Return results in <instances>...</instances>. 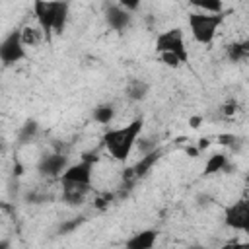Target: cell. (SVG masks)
Segmentation results:
<instances>
[{
    "instance_id": "16",
    "label": "cell",
    "mask_w": 249,
    "mask_h": 249,
    "mask_svg": "<svg viewBox=\"0 0 249 249\" xmlns=\"http://www.w3.org/2000/svg\"><path fill=\"white\" fill-rule=\"evenodd\" d=\"M228 165V158L224 154H214L208 158L206 165H204V175H212V173H218L222 169H226Z\"/></svg>"
},
{
    "instance_id": "5",
    "label": "cell",
    "mask_w": 249,
    "mask_h": 249,
    "mask_svg": "<svg viewBox=\"0 0 249 249\" xmlns=\"http://www.w3.org/2000/svg\"><path fill=\"white\" fill-rule=\"evenodd\" d=\"M25 56V45L21 41V31H12L0 43V60L4 64H16Z\"/></svg>"
},
{
    "instance_id": "4",
    "label": "cell",
    "mask_w": 249,
    "mask_h": 249,
    "mask_svg": "<svg viewBox=\"0 0 249 249\" xmlns=\"http://www.w3.org/2000/svg\"><path fill=\"white\" fill-rule=\"evenodd\" d=\"M156 51L158 53H173L181 58V62L187 60V49L183 43V31L179 27L167 29L156 37Z\"/></svg>"
},
{
    "instance_id": "29",
    "label": "cell",
    "mask_w": 249,
    "mask_h": 249,
    "mask_svg": "<svg viewBox=\"0 0 249 249\" xmlns=\"http://www.w3.org/2000/svg\"><path fill=\"white\" fill-rule=\"evenodd\" d=\"M0 152H2V144H0Z\"/></svg>"
},
{
    "instance_id": "23",
    "label": "cell",
    "mask_w": 249,
    "mask_h": 249,
    "mask_svg": "<svg viewBox=\"0 0 249 249\" xmlns=\"http://www.w3.org/2000/svg\"><path fill=\"white\" fill-rule=\"evenodd\" d=\"M113 200V195H103V196H97L95 198V206L97 208H105V206H109V202Z\"/></svg>"
},
{
    "instance_id": "13",
    "label": "cell",
    "mask_w": 249,
    "mask_h": 249,
    "mask_svg": "<svg viewBox=\"0 0 249 249\" xmlns=\"http://www.w3.org/2000/svg\"><path fill=\"white\" fill-rule=\"evenodd\" d=\"M150 91V86L144 82V80H138V78H132L128 80L126 84V95L132 99V101H142Z\"/></svg>"
},
{
    "instance_id": "8",
    "label": "cell",
    "mask_w": 249,
    "mask_h": 249,
    "mask_svg": "<svg viewBox=\"0 0 249 249\" xmlns=\"http://www.w3.org/2000/svg\"><path fill=\"white\" fill-rule=\"evenodd\" d=\"M68 165V160L66 156L62 154H49V156H43L41 161H39V171L41 175H47V177H56L60 175Z\"/></svg>"
},
{
    "instance_id": "26",
    "label": "cell",
    "mask_w": 249,
    "mask_h": 249,
    "mask_svg": "<svg viewBox=\"0 0 249 249\" xmlns=\"http://www.w3.org/2000/svg\"><path fill=\"white\" fill-rule=\"evenodd\" d=\"M189 123H191V126H193V128H196V126H198V124L202 123V119H200V117H193V119H191Z\"/></svg>"
},
{
    "instance_id": "10",
    "label": "cell",
    "mask_w": 249,
    "mask_h": 249,
    "mask_svg": "<svg viewBox=\"0 0 249 249\" xmlns=\"http://www.w3.org/2000/svg\"><path fill=\"white\" fill-rule=\"evenodd\" d=\"M161 158V148H154V150H150V152H146L136 163H134V167H132V173H134V177H142V175H146L156 163H158V160Z\"/></svg>"
},
{
    "instance_id": "19",
    "label": "cell",
    "mask_w": 249,
    "mask_h": 249,
    "mask_svg": "<svg viewBox=\"0 0 249 249\" xmlns=\"http://www.w3.org/2000/svg\"><path fill=\"white\" fill-rule=\"evenodd\" d=\"M21 41H23V45H35L37 41H39V35H37V29H33V27H25L23 31H21Z\"/></svg>"
},
{
    "instance_id": "6",
    "label": "cell",
    "mask_w": 249,
    "mask_h": 249,
    "mask_svg": "<svg viewBox=\"0 0 249 249\" xmlns=\"http://www.w3.org/2000/svg\"><path fill=\"white\" fill-rule=\"evenodd\" d=\"M226 224L233 230H241V231H249V202L245 198L230 204L224 212Z\"/></svg>"
},
{
    "instance_id": "9",
    "label": "cell",
    "mask_w": 249,
    "mask_h": 249,
    "mask_svg": "<svg viewBox=\"0 0 249 249\" xmlns=\"http://www.w3.org/2000/svg\"><path fill=\"white\" fill-rule=\"evenodd\" d=\"M105 19L109 23L111 29L115 31H124L128 25H130V12L124 10L123 6L119 4H111L107 10H105Z\"/></svg>"
},
{
    "instance_id": "7",
    "label": "cell",
    "mask_w": 249,
    "mask_h": 249,
    "mask_svg": "<svg viewBox=\"0 0 249 249\" xmlns=\"http://www.w3.org/2000/svg\"><path fill=\"white\" fill-rule=\"evenodd\" d=\"M91 169L93 163L88 160H82L74 165H66V169L60 173L62 183H76V185H89L91 183Z\"/></svg>"
},
{
    "instance_id": "11",
    "label": "cell",
    "mask_w": 249,
    "mask_h": 249,
    "mask_svg": "<svg viewBox=\"0 0 249 249\" xmlns=\"http://www.w3.org/2000/svg\"><path fill=\"white\" fill-rule=\"evenodd\" d=\"M156 237H158L156 230H144L140 233H134L124 245L128 249H152L154 243H156Z\"/></svg>"
},
{
    "instance_id": "28",
    "label": "cell",
    "mask_w": 249,
    "mask_h": 249,
    "mask_svg": "<svg viewBox=\"0 0 249 249\" xmlns=\"http://www.w3.org/2000/svg\"><path fill=\"white\" fill-rule=\"evenodd\" d=\"M206 146H208V140H206V138H202V140L198 142V148L202 150V148H206Z\"/></svg>"
},
{
    "instance_id": "22",
    "label": "cell",
    "mask_w": 249,
    "mask_h": 249,
    "mask_svg": "<svg viewBox=\"0 0 249 249\" xmlns=\"http://www.w3.org/2000/svg\"><path fill=\"white\" fill-rule=\"evenodd\" d=\"M119 6H123L128 12H132V10H136L140 6V0H119Z\"/></svg>"
},
{
    "instance_id": "20",
    "label": "cell",
    "mask_w": 249,
    "mask_h": 249,
    "mask_svg": "<svg viewBox=\"0 0 249 249\" xmlns=\"http://www.w3.org/2000/svg\"><path fill=\"white\" fill-rule=\"evenodd\" d=\"M160 58H161L163 64L173 66V68H177V66L181 64V58H179L177 54H173V53H160Z\"/></svg>"
},
{
    "instance_id": "15",
    "label": "cell",
    "mask_w": 249,
    "mask_h": 249,
    "mask_svg": "<svg viewBox=\"0 0 249 249\" xmlns=\"http://www.w3.org/2000/svg\"><path fill=\"white\" fill-rule=\"evenodd\" d=\"M113 117H115V107L111 103H101L93 109V119L101 124H109L113 121Z\"/></svg>"
},
{
    "instance_id": "14",
    "label": "cell",
    "mask_w": 249,
    "mask_h": 249,
    "mask_svg": "<svg viewBox=\"0 0 249 249\" xmlns=\"http://www.w3.org/2000/svg\"><path fill=\"white\" fill-rule=\"evenodd\" d=\"M247 54H249V43L247 41L228 45V58L231 62H241V60L247 58Z\"/></svg>"
},
{
    "instance_id": "17",
    "label": "cell",
    "mask_w": 249,
    "mask_h": 249,
    "mask_svg": "<svg viewBox=\"0 0 249 249\" xmlns=\"http://www.w3.org/2000/svg\"><path fill=\"white\" fill-rule=\"evenodd\" d=\"M37 130H39L37 123H35V121H27V123H25L23 126H21V130H19V136H18L19 144H27V142H29L31 138H35Z\"/></svg>"
},
{
    "instance_id": "1",
    "label": "cell",
    "mask_w": 249,
    "mask_h": 249,
    "mask_svg": "<svg viewBox=\"0 0 249 249\" xmlns=\"http://www.w3.org/2000/svg\"><path fill=\"white\" fill-rule=\"evenodd\" d=\"M142 126H144V119L138 117V119H134L132 123H128L121 128L107 130L103 134V144H105L107 152L115 160L124 161L130 156V152H132V148H134V144H136V140L142 132Z\"/></svg>"
},
{
    "instance_id": "21",
    "label": "cell",
    "mask_w": 249,
    "mask_h": 249,
    "mask_svg": "<svg viewBox=\"0 0 249 249\" xmlns=\"http://www.w3.org/2000/svg\"><path fill=\"white\" fill-rule=\"evenodd\" d=\"M82 222H84V218H82V216H78V218H74V220H70V222H64V224L60 226V233H70V231H72V230H76Z\"/></svg>"
},
{
    "instance_id": "18",
    "label": "cell",
    "mask_w": 249,
    "mask_h": 249,
    "mask_svg": "<svg viewBox=\"0 0 249 249\" xmlns=\"http://www.w3.org/2000/svg\"><path fill=\"white\" fill-rule=\"evenodd\" d=\"M193 6L210 12V14H220L222 12V0H189Z\"/></svg>"
},
{
    "instance_id": "25",
    "label": "cell",
    "mask_w": 249,
    "mask_h": 249,
    "mask_svg": "<svg viewBox=\"0 0 249 249\" xmlns=\"http://www.w3.org/2000/svg\"><path fill=\"white\" fill-rule=\"evenodd\" d=\"M235 109H237V103H235V101H230V103L224 105V113H226V115H233Z\"/></svg>"
},
{
    "instance_id": "27",
    "label": "cell",
    "mask_w": 249,
    "mask_h": 249,
    "mask_svg": "<svg viewBox=\"0 0 249 249\" xmlns=\"http://www.w3.org/2000/svg\"><path fill=\"white\" fill-rule=\"evenodd\" d=\"M187 154H189L191 158H195V156L198 154V150H195V148H187Z\"/></svg>"
},
{
    "instance_id": "24",
    "label": "cell",
    "mask_w": 249,
    "mask_h": 249,
    "mask_svg": "<svg viewBox=\"0 0 249 249\" xmlns=\"http://www.w3.org/2000/svg\"><path fill=\"white\" fill-rule=\"evenodd\" d=\"M222 144H228V146H235V144H239V138L237 136H222V140H220Z\"/></svg>"
},
{
    "instance_id": "2",
    "label": "cell",
    "mask_w": 249,
    "mask_h": 249,
    "mask_svg": "<svg viewBox=\"0 0 249 249\" xmlns=\"http://www.w3.org/2000/svg\"><path fill=\"white\" fill-rule=\"evenodd\" d=\"M33 12L43 35L49 39L51 33H62L68 18V2L66 0H35Z\"/></svg>"
},
{
    "instance_id": "12",
    "label": "cell",
    "mask_w": 249,
    "mask_h": 249,
    "mask_svg": "<svg viewBox=\"0 0 249 249\" xmlns=\"http://www.w3.org/2000/svg\"><path fill=\"white\" fill-rule=\"evenodd\" d=\"M89 185H76V183H64V191H62V198L68 204H80L88 193Z\"/></svg>"
},
{
    "instance_id": "3",
    "label": "cell",
    "mask_w": 249,
    "mask_h": 249,
    "mask_svg": "<svg viewBox=\"0 0 249 249\" xmlns=\"http://www.w3.org/2000/svg\"><path fill=\"white\" fill-rule=\"evenodd\" d=\"M222 12L220 14H191L189 16V27H191V33L193 37L198 41V43H204L208 45L214 35H216V29L218 25L222 23Z\"/></svg>"
}]
</instances>
